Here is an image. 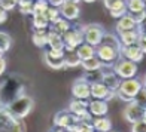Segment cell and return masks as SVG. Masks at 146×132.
Wrapping results in <instances>:
<instances>
[{
    "mask_svg": "<svg viewBox=\"0 0 146 132\" xmlns=\"http://www.w3.org/2000/svg\"><path fill=\"white\" fill-rule=\"evenodd\" d=\"M60 14L64 19H67V21H76L79 19V15H81V8H79V3H75V2H69V0H66V2L60 6Z\"/></svg>",
    "mask_w": 146,
    "mask_h": 132,
    "instance_id": "obj_10",
    "label": "cell"
},
{
    "mask_svg": "<svg viewBox=\"0 0 146 132\" xmlns=\"http://www.w3.org/2000/svg\"><path fill=\"white\" fill-rule=\"evenodd\" d=\"M124 3H125V0H103V6L108 11L116 8V6H119V5H124Z\"/></svg>",
    "mask_w": 146,
    "mask_h": 132,
    "instance_id": "obj_40",
    "label": "cell"
},
{
    "mask_svg": "<svg viewBox=\"0 0 146 132\" xmlns=\"http://www.w3.org/2000/svg\"><path fill=\"white\" fill-rule=\"evenodd\" d=\"M3 56H5V52H3L2 49H0V58H3Z\"/></svg>",
    "mask_w": 146,
    "mask_h": 132,
    "instance_id": "obj_51",
    "label": "cell"
},
{
    "mask_svg": "<svg viewBox=\"0 0 146 132\" xmlns=\"http://www.w3.org/2000/svg\"><path fill=\"white\" fill-rule=\"evenodd\" d=\"M119 42H121V46H128V45H134L137 43L139 37H140V33H139L137 27L131 28V30H124L119 31Z\"/></svg>",
    "mask_w": 146,
    "mask_h": 132,
    "instance_id": "obj_14",
    "label": "cell"
},
{
    "mask_svg": "<svg viewBox=\"0 0 146 132\" xmlns=\"http://www.w3.org/2000/svg\"><path fill=\"white\" fill-rule=\"evenodd\" d=\"M136 27H137V24L133 21V18H131L128 14H125V15H122L121 18H118L116 33L124 31V30H131V28H136Z\"/></svg>",
    "mask_w": 146,
    "mask_h": 132,
    "instance_id": "obj_22",
    "label": "cell"
},
{
    "mask_svg": "<svg viewBox=\"0 0 146 132\" xmlns=\"http://www.w3.org/2000/svg\"><path fill=\"white\" fill-rule=\"evenodd\" d=\"M108 94H109V89L103 82L91 83V98L92 100H104Z\"/></svg>",
    "mask_w": 146,
    "mask_h": 132,
    "instance_id": "obj_18",
    "label": "cell"
},
{
    "mask_svg": "<svg viewBox=\"0 0 146 132\" xmlns=\"http://www.w3.org/2000/svg\"><path fill=\"white\" fill-rule=\"evenodd\" d=\"M81 67L85 71H90V70L103 68V65H102V61L97 58V55H94V56H91L88 59H82V61H81Z\"/></svg>",
    "mask_w": 146,
    "mask_h": 132,
    "instance_id": "obj_27",
    "label": "cell"
},
{
    "mask_svg": "<svg viewBox=\"0 0 146 132\" xmlns=\"http://www.w3.org/2000/svg\"><path fill=\"white\" fill-rule=\"evenodd\" d=\"M48 46H49V49H54V51H64L63 37L58 33L49 30L48 31Z\"/></svg>",
    "mask_w": 146,
    "mask_h": 132,
    "instance_id": "obj_21",
    "label": "cell"
},
{
    "mask_svg": "<svg viewBox=\"0 0 146 132\" xmlns=\"http://www.w3.org/2000/svg\"><path fill=\"white\" fill-rule=\"evenodd\" d=\"M112 70L121 77V79H130V77H134L137 74V64L130 61V59H125V58H118Z\"/></svg>",
    "mask_w": 146,
    "mask_h": 132,
    "instance_id": "obj_7",
    "label": "cell"
},
{
    "mask_svg": "<svg viewBox=\"0 0 146 132\" xmlns=\"http://www.w3.org/2000/svg\"><path fill=\"white\" fill-rule=\"evenodd\" d=\"M19 14L23 15H33V0H18Z\"/></svg>",
    "mask_w": 146,
    "mask_h": 132,
    "instance_id": "obj_33",
    "label": "cell"
},
{
    "mask_svg": "<svg viewBox=\"0 0 146 132\" xmlns=\"http://www.w3.org/2000/svg\"><path fill=\"white\" fill-rule=\"evenodd\" d=\"M6 59H5V56L3 58H0V76H3V73L6 71Z\"/></svg>",
    "mask_w": 146,
    "mask_h": 132,
    "instance_id": "obj_45",
    "label": "cell"
},
{
    "mask_svg": "<svg viewBox=\"0 0 146 132\" xmlns=\"http://www.w3.org/2000/svg\"><path fill=\"white\" fill-rule=\"evenodd\" d=\"M70 25H72V22H70V21H67V19H64V18L61 16V18H60L58 21H57V22L51 24V28H49V30H52V31L58 33L60 36H63L64 33L70 28Z\"/></svg>",
    "mask_w": 146,
    "mask_h": 132,
    "instance_id": "obj_28",
    "label": "cell"
},
{
    "mask_svg": "<svg viewBox=\"0 0 146 132\" xmlns=\"http://www.w3.org/2000/svg\"><path fill=\"white\" fill-rule=\"evenodd\" d=\"M25 85L24 79L18 74H9L3 82H0V107H6L17 98L25 95Z\"/></svg>",
    "mask_w": 146,
    "mask_h": 132,
    "instance_id": "obj_1",
    "label": "cell"
},
{
    "mask_svg": "<svg viewBox=\"0 0 146 132\" xmlns=\"http://www.w3.org/2000/svg\"><path fill=\"white\" fill-rule=\"evenodd\" d=\"M12 46V37L5 31H0V49H2L5 54L11 49Z\"/></svg>",
    "mask_w": 146,
    "mask_h": 132,
    "instance_id": "obj_34",
    "label": "cell"
},
{
    "mask_svg": "<svg viewBox=\"0 0 146 132\" xmlns=\"http://www.w3.org/2000/svg\"><path fill=\"white\" fill-rule=\"evenodd\" d=\"M49 132H67V131L63 129V128H57V126H54V128H52Z\"/></svg>",
    "mask_w": 146,
    "mask_h": 132,
    "instance_id": "obj_47",
    "label": "cell"
},
{
    "mask_svg": "<svg viewBox=\"0 0 146 132\" xmlns=\"http://www.w3.org/2000/svg\"><path fill=\"white\" fill-rule=\"evenodd\" d=\"M104 31L106 30L103 28L102 24H97V22L84 24V42L97 48V46L102 43Z\"/></svg>",
    "mask_w": 146,
    "mask_h": 132,
    "instance_id": "obj_6",
    "label": "cell"
},
{
    "mask_svg": "<svg viewBox=\"0 0 146 132\" xmlns=\"http://www.w3.org/2000/svg\"><path fill=\"white\" fill-rule=\"evenodd\" d=\"M75 52L78 54V56L81 58V61H82V59H88V58H91V56H94V55H96V48L84 42L82 45L78 46Z\"/></svg>",
    "mask_w": 146,
    "mask_h": 132,
    "instance_id": "obj_23",
    "label": "cell"
},
{
    "mask_svg": "<svg viewBox=\"0 0 146 132\" xmlns=\"http://www.w3.org/2000/svg\"><path fill=\"white\" fill-rule=\"evenodd\" d=\"M64 2H66V0H48V3L51 6H55V8H60V6H61Z\"/></svg>",
    "mask_w": 146,
    "mask_h": 132,
    "instance_id": "obj_46",
    "label": "cell"
},
{
    "mask_svg": "<svg viewBox=\"0 0 146 132\" xmlns=\"http://www.w3.org/2000/svg\"><path fill=\"white\" fill-rule=\"evenodd\" d=\"M104 71H106V68L90 70V71H85V73L82 74V77L91 85V83H96V82H102L103 80V76H104Z\"/></svg>",
    "mask_w": 146,
    "mask_h": 132,
    "instance_id": "obj_24",
    "label": "cell"
},
{
    "mask_svg": "<svg viewBox=\"0 0 146 132\" xmlns=\"http://www.w3.org/2000/svg\"><path fill=\"white\" fill-rule=\"evenodd\" d=\"M125 6L128 12H139L146 9V2L145 0H125Z\"/></svg>",
    "mask_w": 146,
    "mask_h": 132,
    "instance_id": "obj_30",
    "label": "cell"
},
{
    "mask_svg": "<svg viewBox=\"0 0 146 132\" xmlns=\"http://www.w3.org/2000/svg\"><path fill=\"white\" fill-rule=\"evenodd\" d=\"M121 58H125V59H130V61L139 64L143 59L145 54L142 52V49L139 48V45L134 43V45H128V46H121Z\"/></svg>",
    "mask_w": 146,
    "mask_h": 132,
    "instance_id": "obj_11",
    "label": "cell"
},
{
    "mask_svg": "<svg viewBox=\"0 0 146 132\" xmlns=\"http://www.w3.org/2000/svg\"><path fill=\"white\" fill-rule=\"evenodd\" d=\"M131 132H146V122L139 120L131 123Z\"/></svg>",
    "mask_w": 146,
    "mask_h": 132,
    "instance_id": "obj_41",
    "label": "cell"
},
{
    "mask_svg": "<svg viewBox=\"0 0 146 132\" xmlns=\"http://www.w3.org/2000/svg\"><path fill=\"white\" fill-rule=\"evenodd\" d=\"M137 30H139V33H140L142 36H146V18L140 24H137Z\"/></svg>",
    "mask_w": 146,
    "mask_h": 132,
    "instance_id": "obj_43",
    "label": "cell"
},
{
    "mask_svg": "<svg viewBox=\"0 0 146 132\" xmlns=\"http://www.w3.org/2000/svg\"><path fill=\"white\" fill-rule=\"evenodd\" d=\"M48 6H49L48 0H36V2H33V15L45 14Z\"/></svg>",
    "mask_w": 146,
    "mask_h": 132,
    "instance_id": "obj_35",
    "label": "cell"
},
{
    "mask_svg": "<svg viewBox=\"0 0 146 132\" xmlns=\"http://www.w3.org/2000/svg\"><path fill=\"white\" fill-rule=\"evenodd\" d=\"M109 132H116V131H112V129H110V131H109Z\"/></svg>",
    "mask_w": 146,
    "mask_h": 132,
    "instance_id": "obj_53",
    "label": "cell"
},
{
    "mask_svg": "<svg viewBox=\"0 0 146 132\" xmlns=\"http://www.w3.org/2000/svg\"><path fill=\"white\" fill-rule=\"evenodd\" d=\"M140 80H142V85H143V88L146 89V74H145V76H143V77L140 79Z\"/></svg>",
    "mask_w": 146,
    "mask_h": 132,
    "instance_id": "obj_48",
    "label": "cell"
},
{
    "mask_svg": "<svg viewBox=\"0 0 146 132\" xmlns=\"http://www.w3.org/2000/svg\"><path fill=\"white\" fill-rule=\"evenodd\" d=\"M121 80H122V79L119 77L113 70H108V68H106L102 82L106 85V86H108L109 91H115L116 92V89L119 88V85H121Z\"/></svg>",
    "mask_w": 146,
    "mask_h": 132,
    "instance_id": "obj_16",
    "label": "cell"
},
{
    "mask_svg": "<svg viewBox=\"0 0 146 132\" xmlns=\"http://www.w3.org/2000/svg\"><path fill=\"white\" fill-rule=\"evenodd\" d=\"M82 2H85V3H94V2H97V0H82Z\"/></svg>",
    "mask_w": 146,
    "mask_h": 132,
    "instance_id": "obj_49",
    "label": "cell"
},
{
    "mask_svg": "<svg viewBox=\"0 0 146 132\" xmlns=\"http://www.w3.org/2000/svg\"><path fill=\"white\" fill-rule=\"evenodd\" d=\"M48 31L49 30H35L31 34V42L37 48H45L48 46Z\"/></svg>",
    "mask_w": 146,
    "mask_h": 132,
    "instance_id": "obj_19",
    "label": "cell"
},
{
    "mask_svg": "<svg viewBox=\"0 0 146 132\" xmlns=\"http://www.w3.org/2000/svg\"><path fill=\"white\" fill-rule=\"evenodd\" d=\"M69 111L73 116H82L85 111H88V100H78V98H73L69 104Z\"/></svg>",
    "mask_w": 146,
    "mask_h": 132,
    "instance_id": "obj_17",
    "label": "cell"
},
{
    "mask_svg": "<svg viewBox=\"0 0 146 132\" xmlns=\"http://www.w3.org/2000/svg\"><path fill=\"white\" fill-rule=\"evenodd\" d=\"M133 102H136L137 105H140L143 110H146V89L145 88H142L136 94V97L133 98Z\"/></svg>",
    "mask_w": 146,
    "mask_h": 132,
    "instance_id": "obj_36",
    "label": "cell"
},
{
    "mask_svg": "<svg viewBox=\"0 0 146 132\" xmlns=\"http://www.w3.org/2000/svg\"><path fill=\"white\" fill-rule=\"evenodd\" d=\"M127 14L133 18V21H134L136 24H140L146 18V9L145 11H139V12H127Z\"/></svg>",
    "mask_w": 146,
    "mask_h": 132,
    "instance_id": "obj_38",
    "label": "cell"
},
{
    "mask_svg": "<svg viewBox=\"0 0 146 132\" xmlns=\"http://www.w3.org/2000/svg\"><path fill=\"white\" fill-rule=\"evenodd\" d=\"M0 5H2V8H3L6 12H9V11H12V9L17 8L18 0H0Z\"/></svg>",
    "mask_w": 146,
    "mask_h": 132,
    "instance_id": "obj_39",
    "label": "cell"
},
{
    "mask_svg": "<svg viewBox=\"0 0 146 132\" xmlns=\"http://www.w3.org/2000/svg\"><path fill=\"white\" fill-rule=\"evenodd\" d=\"M49 21L45 16V14H39V15H33V28L35 30H45L48 28Z\"/></svg>",
    "mask_w": 146,
    "mask_h": 132,
    "instance_id": "obj_29",
    "label": "cell"
},
{
    "mask_svg": "<svg viewBox=\"0 0 146 132\" xmlns=\"http://www.w3.org/2000/svg\"><path fill=\"white\" fill-rule=\"evenodd\" d=\"M127 12H128V11H127V6H125V3L116 6V8H113V9H109V14H110L112 18H121L122 15L127 14Z\"/></svg>",
    "mask_w": 146,
    "mask_h": 132,
    "instance_id": "obj_37",
    "label": "cell"
},
{
    "mask_svg": "<svg viewBox=\"0 0 146 132\" xmlns=\"http://www.w3.org/2000/svg\"><path fill=\"white\" fill-rule=\"evenodd\" d=\"M143 111L145 110L140 107V105H137L136 102H128L124 108L122 116L128 123H134V122H139V120L143 119Z\"/></svg>",
    "mask_w": 146,
    "mask_h": 132,
    "instance_id": "obj_12",
    "label": "cell"
},
{
    "mask_svg": "<svg viewBox=\"0 0 146 132\" xmlns=\"http://www.w3.org/2000/svg\"><path fill=\"white\" fill-rule=\"evenodd\" d=\"M66 131H67V132H96L92 123H90V122H81V120H78L76 123H73L72 126H69Z\"/></svg>",
    "mask_w": 146,
    "mask_h": 132,
    "instance_id": "obj_26",
    "label": "cell"
},
{
    "mask_svg": "<svg viewBox=\"0 0 146 132\" xmlns=\"http://www.w3.org/2000/svg\"><path fill=\"white\" fill-rule=\"evenodd\" d=\"M137 45H139V48L142 49L143 54H146V36L140 34V37H139V40H137Z\"/></svg>",
    "mask_w": 146,
    "mask_h": 132,
    "instance_id": "obj_42",
    "label": "cell"
},
{
    "mask_svg": "<svg viewBox=\"0 0 146 132\" xmlns=\"http://www.w3.org/2000/svg\"><path fill=\"white\" fill-rule=\"evenodd\" d=\"M145 2H146V0H145Z\"/></svg>",
    "mask_w": 146,
    "mask_h": 132,
    "instance_id": "obj_54",
    "label": "cell"
},
{
    "mask_svg": "<svg viewBox=\"0 0 146 132\" xmlns=\"http://www.w3.org/2000/svg\"><path fill=\"white\" fill-rule=\"evenodd\" d=\"M143 88L142 80L140 79H136V77H130V79H122L119 88L116 89V97L119 101H124V102H133V98L136 97V94Z\"/></svg>",
    "mask_w": 146,
    "mask_h": 132,
    "instance_id": "obj_2",
    "label": "cell"
},
{
    "mask_svg": "<svg viewBox=\"0 0 146 132\" xmlns=\"http://www.w3.org/2000/svg\"><path fill=\"white\" fill-rule=\"evenodd\" d=\"M45 16L48 18V21L49 24H54L57 22L60 18H61V14H60V8H55V6H48V9H46L45 12Z\"/></svg>",
    "mask_w": 146,
    "mask_h": 132,
    "instance_id": "obj_31",
    "label": "cell"
},
{
    "mask_svg": "<svg viewBox=\"0 0 146 132\" xmlns=\"http://www.w3.org/2000/svg\"><path fill=\"white\" fill-rule=\"evenodd\" d=\"M6 21H8V12H6L2 8V5H0V24H5Z\"/></svg>",
    "mask_w": 146,
    "mask_h": 132,
    "instance_id": "obj_44",
    "label": "cell"
},
{
    "mask_svg": "<svg viewBox=\"0 0 146 132\" xmlns=\"http://www.w3.org/2000/svg\"><path fill=\"white\" fill-rule=\"evenodd\" d=\"M33 107H35V101H33V98L25 94V95H23V97L17 98L15 101H12L11 104H8L5 108L8 110L15 119L23 120L24 117H27V116L31 113Z\"/></svg>",
    "mask_w": 146,
    "mask_h": 132,
    "instance_id": "obj_4",
    "label": "cell"
},
{
    "mask_svg": "<svg viewBox=\"0 0 146 132\" xmlns=\"http://www.w3.org/2000/svg\"><path fill=\"white\" fill-rule=\"evenodd\" d=\"M72 97L78 100H90L91 98V85L84 77L76 79L72 85Z\"/></svg>",
    "mask_w": 146,
    "mask_h": 132,
    "instance_id": "obj_8",
    "label": "cell"
},
{
    "mask_svg": "<svg viewBox=\"0 0 146 132\" xmlns=\"http://www.w3.org/2000/svg\"><path fill=\"white\" fill-rule=\"evenodd\" d=\"M102 43L110 45V46H115V48L121 49V42H119V37H118L116 34H112V33H106V31H104L103 39H102Z\"/></svg>",
    "mask_w": 146,
    "mask_h": 132,
    "instance_id": "obj_32",
    "label": "cell"
},
{
    "mask_svg": "<svg viewBox=\"0 0 146 132\" xmlns=\"http://www.w3.org/2000/svg\"><path fill=\"white\" fill-rule=\"evenodd\" d=\"M81 67V58L76 52H66L64 54V68H76Z\"/></svg>",
    "mask_w": 146,
    "mask_h": 132,
    "instance_id": "obj_25",
    "label": "cell"
},
{
    "mask_svg": "<svg viewBox=\"0 0 146 132\" xmlns=\"http://www.w3.org/2000/svg\"><path fill=\"white\" fill-rule=\"evenodd\" d=\"M42 58H43V62L46 67H49L52 70H63L64 68V56H55V55H51L48 51H43Z\"/></svg>",
    "mask_w": 146,
    "mask_h": 132,
    "instance_id": "obj_15",
    "label": "cell"
},
{
    "mask_svg": "<svg viewBox=\"0 0 146 132\" xmlns=\"http://www.w3.org/2000/svg\"><path fill=\"white\" fill-rule=\"evenodd\" d=\"M88 111L94 117L106 116L108 111H109L108 101H104V100H92V101H90L88 102Z\"/></svg>",
    "mask_w": 146,
    "mask_h": 132,
    "instance_id": "obj_13",
    "label": "cell"
},
{
    "mask_svg": "<svg viewBox=\"0 0 146 132\" xmlns=\"http://www.w3.org/2000/svg\"><path fill=\"white\" fill-rule=\"evenodd\" d=\"M69 2H75V3H81L82 0H69Z\"/></svg>",
    "mask_w": 146,
    "mask_h": 132,
    "instance_id": "obj_52",
    "label": "cell"
},
{
    "mask_svg": "<svg viewBox=\"0 0 146 132\" xmlns=\"http://www.w3.org/2000/svg\"><path fill=\"white\" fill-rule=\"evenodd\" d=\"M78 122V117L73 116L69 108H64V110H60L55 113L54 119H52V123H54V126L57 128H63V129H67L69 126H72L73 123Z\"/></svg>",
    "mask_w": 146,
    "mask_h": 132,
    "instance_id": "obj_9",
    "label": "cell"
},
{
    "mask_svg": "<svg viewBox=\"0 0 146 132\" xmlns=\"http://www.w3.org/2000/svg\"><path fill=\"white\" fill-rule=\"evenodd\" d=\"M142 120H143V122H146V110L143 111V119H142Z\"/></svg>",
    "mask_w": 146,
    "mask_h": 132,
    "instance_id": "obj_50",
    "label": "cell"
},
{
    "mask_svg": "<svg viewBox=\"0 0 146 132\" xmlns=\"http://www.w3.org/2000/svg\"><path fill=\"white\" fill-rule=\"evenodd\" d=\"M0 132H25L23 120L15 119L5 107H0Z\"/></svg>",
    "mask_w": 146,
    "mask_h": 132,
    "instance_id": "obj_5",
    "label": "cell"
},
{
    "mask_svg": "<svg viewBox=\"0 0 146 132\" xmlns=\"http://www.w3.org/2000/svg\"><path fill=\"white\" fill-rule=\"evenodd\" d=\"M92 126H94L96 132H109L112 129V122H110L109 117L100 116V117L92 119Z\"/></svg>",
    "mask_w": 146,
    "mask_h": 132,
    "instance_id": "obj_20",
    "label": "cell"
},
{
    "mask_svg": "<svg viewBox=\"0 0 146 132\" xmlns=\"http://www.w3.org/2000/svg\"><path fill=\"white\" fill-rule=\"evenodd\" d=\"M76 24L70 25V28L61 36L64 42V51L66 52H75L79 45L84 43V24L75 21Z\"/></svg>",
    "mask_w": 146,
    "mask_h": 132,
    "instance_id": "obj_3",
    "label": "cell"
}]
</instances>
